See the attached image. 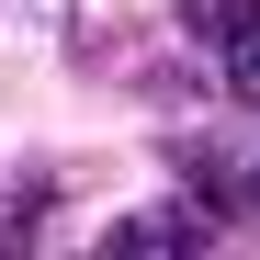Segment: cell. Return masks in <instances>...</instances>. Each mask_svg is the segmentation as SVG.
I'll use <instances>...</instances> for the list:
<instances>
[{"mask_svg":"<svg viewBox=\"0 0 260 260\" xmlns=\"http://www.w3.org/2000/svg\"><path fill=\"white\" fill-rule=\"evenodd\" d=\"M113 249H204V215H181V204H170V215H124Z\"/></svg>","mask_w":260,"mask_h":260,"instance_id":"cell-1","label":"cell"},{"mask_svg":"<svg viewBox=\"0 0 260 260\" xmlns=\"http://www.w3.org/2000/svg\"><path fill=\"white\" fill-rule=\"evenodd\" d=\"M181 23H192V34H215V46H238V34L260 23V0H181Z\"/></svg>","mask_w":260,"mask_h":260,"instance_id":"cell-2","label":"cell"},{"mask_svg":"<svg viewBox=\"0 0 260 260\" xmlns=\"http://www.w3.org/2000/svg\"><path fill=\"white\" fill-rule=\"evenodd\" d=\"M238 91H249V102H260V23H249V34H238Z\"/></svg>","mask_w":260,"mask_h":260,"instance_id":"cell-3","label":"cell"}]
</instances>
